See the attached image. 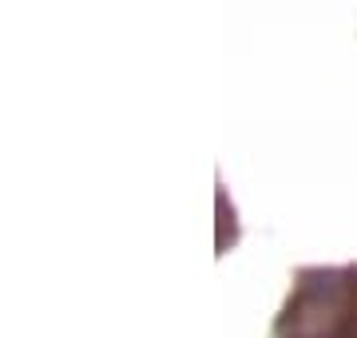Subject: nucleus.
Segmentation results:
<instances>
[{"instance_id":"1","label":"nucleus","mask_w":357,"mask_h":338,"mask_svg":"<svg viewBox=\"0 0 357 338\" xmlns=\"http://www.w3.org/2000/svg\"><path fill=\"white\" fill-rule=\"evenodd\" d=\"M282 338H357V271H310L278 318Z\"/></svg>"}]
</instances>
